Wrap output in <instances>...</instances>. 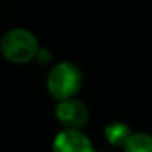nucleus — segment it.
Masks as SVG:
<instances>
[{"mask_svg": "<svg viewBox=\"0 0 152 152\" xmlns=\"http://www.w3.org/2000/svg\"><path fill=\"white\" fill-rule=\"evenodd\" d=\"M83 82L82 70L74 62H59L49 70L46 80L48 92L57 102H62L67 98H74L77 92L80 90Z\"/></svg>", "mask_w": 152, "mask_h": 152, "instance_id": "2", "label": "nucleus"}, {"mask_svg": "<svg viewBox=\"0 0 152 152\" xmlns=\"http://www.w3.org/2000/svg\"><path fill=\"white\" fill-rule=\"evenodd\" d=\"M124 152H152V136L145 132H132L124 144Z\"/></svg>", "mask_w": 152, "mask_h": 152, "instance_id": "6", "label": "nucleus"}, {"mask_svg": "<svg viewBox=\"0 0 152 152\" xmlns=\"http://www.w3.org/2000/svg\"><path fill=\"white\" fill-rule=\"evenodd\" d=\"M0 53L8 62L26 64L38 56L39 44L31 31L25 28H15L4 34L0 41Z\"/></svg>", "mask_w": 152, "mask_h": 152, "instance_id": "1", "label": "nucleus"}, {"mask_svg": "<svg viewBox=\"0 0 152 152\" xmlns=\"http://www.w3.org/2000/svg\"><path fill=\"white\" fill-rule=\"evenodd\" d=\"M56 118L66 129H82L88 121V108L77 98H67L57 103Z\"/></svg>", "mask_w": 152, "mask_h": 152, "instance_id": "3", "label": "nucleus"}, {"mask_svg": "<svg viewBox=\"0 0 152 152\" xmlns=\"http://www.w3.org/2000/svg\"><path fill=\"white\" fill-rule=\"evenodd\" d=\"M131 129H129L128 124L124 123H110L108 126L105 128V137L106 142L115 147H124V144L128 142V139L131 137Z\"/></svg>", "mask_w": 152, "mask_h": 152, "instance_id": "5", "label": "nucleus"}, {"mask_svg": "<svg viewBox=\"0 0 152 152\" xmlns=\"http://www.w3.org/2000/svg\"><path fill=\"white\" fill-rule=\"evenodd\" d=\"M53 152H96L80 129H64L53 141Z\"/></svg>", "mask_w": 152, "mask_h": 152, "instance_id": "4", "label": "nucleus"}]
</instances>
